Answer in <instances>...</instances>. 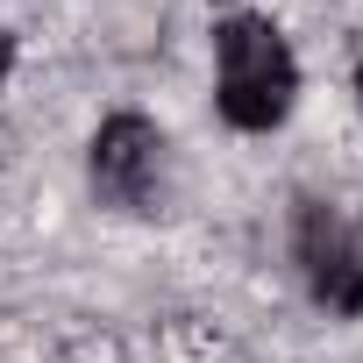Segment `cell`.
Returning a JSON list of instances; mask_svg holds the SVG:
<instances>
[{"instance_id": "obj_2", "label": "cell", "mask_w": 363, "mask_h": 363, "mask_svg": "<svg viewBox=\"0 0 363 363\" xmlns=\"http://www.w3.org/2000/svg\"><path fill=\"white\" fill-rule=\"evenodd\" d=\"M86 171H93V193L100 207L114 214H157L164 200V171H171V143L150 114H107L93 128V150H86Z\"/></svg>"}, {"instance_id": "obj_3", "label": "cell", "mask_w": 363, "mask_h": 363, "mask_svg": "<svg viewBox=\"0 0 363 363\" xmlns=\"http://www.w3.org/2000/svg\"><path fill=\"white\" fill-rule=\"evenodd\" d=\"M292 264H299V285L313 292V306H328L342 320L363 313V242L335 200L292 207Z\"/></svg>"}, {"instance_id": "obj_4", "label": "cell", "mask_w": 363, "mask_h": 363, "mask_svg": "<svg viewBox=\"0 0 363 363\" xmlns=\"http://www.w3.org/2000/svg\"><path fill=\"white\" fill-rule=\"evenodd\" d=\"M8 72H15V36L0 29V86H8Z\"/></svg>"}, {"instance_id": "obj_1", "label": "cell", "mask_w": 363, "mask_h": 363, "mask_svg": "<svg viewBox=\"0 0 363 363\" xmlns=\"http://www.w3.org/2000/svg\"><path fill=\"white\" fill-rule=\"evenodd\" d=\"M299 100V57L271 15H221L214 22V107L242 135H271Z\"/></svg>"}, {"instance_id": "obj_5", "label": "cell", "mask_w": 363, "mask_h": 363, "mask_svg": "<svg viewBox=\"0 0 363 363\" xmlns=\"http://www.w3.org/2000/svg\"><path fill=\"white\" fill-rule=\"evenodd\" d=\"M356 107H363V65H356Z\"/></svg>"}]
</instances>
